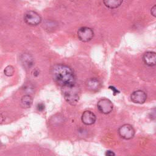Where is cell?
I'll list each match as a JSON object with an SVG mask.
<instances>
[{
  "label": "cell",
  "instance_id": "cell-10",
  "mask_svg": "<svg viewBox=\"0 0 156 156\" xmlns=\"http://www.w3.org/2000/svg\"><path fill=\"white\" fill-rule=\"evenodd\" d=\"M86 85L91 91H98L101 87V83L96 78H90L87 80Z\"/></svg>",
  "mask_w": 156,
  "mask_h": 156
},
{
  "label": "cell",
  "instance_id": "cell-14",
  "mask_svg": "<svg viewBox=\"0 0 156 156\" xmlns=\"http://www.w3.org/2000/svg\"><path fill=\"white\" fill-rule=\"evenodd\" d=\"M14 72H15V70H14V68L12 66H7L4 71V74L8 77H10V76H12L14 74Z\"/></svg>",
  "mask_w": 156,
  "mask_h": 156
},
{
  "label": "cell",
  "instance_id": "cell-18",
  "mask_svg": "<svg viewBox=\"0 0 156 156\" xmlns=\"http://www.w3.org/2000/svg\"><path fill=\"white\" fill-rule=\"evenodd\" d=\"M109 88H110V89H112V90L113 91V92L115 93L116 94H117V93H119V91H118V90H116L115 87H109Z\"/></svg>",
  "mask_w": 156,
  "mask_h": 156
},
{
  "label": "cell",
  "instance_id": "cell-11",
  "mask_svg": "<svg viewBox=\"0 0 156 156\" xmlns=\"http://www.w3.org/2000/svg\"><path fill=\"white\" fill-rule=\"evenodd\" d=\"M20 60L24 67L30 68L34 65V60L32 56L28 54H23L21 55Z\"/></svg>",
  "mask_w": 156,
  "mask_h": 156
},
{
  "label": "cell",
  "instance_id": "cell-17",
  "mask_svg": "<svg viewBox=\"0 0 156 156\" xmlns=\"http://www.w3.org/2000/svg\"><path fill=\"white\" fill-rule=\"evenodd\" d=\"M151 14L154 16H155V14H156V10H155V5H154L152 9H151Z\"/></svg>",
  "mask_w": 156,
  "mask_h": 156
},
{
  "label": "cell",
  "instance_id": "cell-13",
  "mask_svg": "<svg viewBox=\"0 0 156 156\" xmlns=\"http://www.w3.org/2000/svg\"><path fill=\"white\" fill-rule=\"evenodd\" d=\"M33 102V99L30 95L26 94L22 97L21 99V105L23 108H27L31 107Z\"/></svg>",
  "mask_w": 156,
  "mask_h": 156
},
{
  "label": "cell",
  "instance_id": "cell-19",
  "mask_svg": "<svg viewBox=\"0 0 156 156\" xmlns=\"http://www.w3.org/2000/svg\"><path fill=\"white\" fill-rule=\"evenodd\" d=\"M4 120V118L3 116H2V115H0V122H2Z\"/></svg>",
  "mask_w": 156,
  "mask_h": 156
},
{
  "label": "cell",
  "instance_id": "cell-2",
  "mask_svg": "<svg viewBox=\"0 0 156 156\" xmlns=\"http://www.w3.org/2000/svg\"><path fill=\"white\" fill-rule=\"evenodd\" d=\"M62 91L66 101L69 104L76 105L80 97V89L76 84L62 87Z\"/></svg>",
  "mask_w": 156,
  "mask_h": 156
},
{
  "label": "cell",
  "instance_id": "cell-20",
  "mask_svg": "<svg viewBox=\"0 0 156 156\" xmlns=\"http://www.w3.org/2000/svg\"><path fill=\"white\" fill-rule=\"evenodd\" d=\"M1 142H0V147H1Z\"/></svg>",
  "mask_w": 156,
  "mask_h": 156
},
{
  "label": "cell",
  "instance_id": "cell-7",
  "mask_svg": "<svg viewBox=\"0 0 156 156\" xmlns=\"http://www.w3.org/2000/svg\"><path fill=\"white\" fill-rule=\"evenodd\" d=\"M147 98L146 93L142 90H136L133 91L130 95L131 101L136 104H143Z\"/></svg>",
  "mask_w": 156,
  "mask_h": 156
},
{
  "label": "cell",
  "instance_id": "cell-12",
  "mask_svg": "<svg viewBox=\"0 0 156 156\" xmlns=\"http://www.w3.org/2000/svg\"><path fill=\"white\" fill-rule=\"evenodd\" d=\"M123 0H103L105 5L110 9H116L121 5Z\"/></svg>",
  "mask_w": 156,
  "mask_h": 156
},
{
  "label": "cell",
  "instance_id": "cell-3",
  "mask_svg": "<svg viewBox=\"0 0 156 156\" xmlns=\"http://www.w3.org/2000/svg\"><path fill=\"white\" fill-rule=\"evenodd\" d=\"M24 20L26 24L30 26H37L41 21V16L34 11H28L24 16Z\"/></svg>",
  "mask_w": 156,
  "mask_h": 156
},
{
  "label": "cell",
  "instance_id": "cell-1",
  "mask_svg": "<svg viewBox=\"0 0 156 156\" xmlns=\"http://www.w3.org/2000/svg\"><path fill=\"white\" fill-rule=\"evenodd\" d=\"M52 74L55 82L62 87L76 84L75 74L73 69L67 65H55L52 69Z\"/></svg>",
  "mask_w": 156,
  "mask_h": 156
},
{
  "label": "cell",
  "instance_id": "cell-6",
  "mask_svg": "<svg viewBox=\"0 0 156 156\" xmlns=\"http://www.w3.org/2000/svg\"><path fill=\"white\" fill-rule=\"evenodd\" d=\"M97 107L101 113L105 115L110 113L113 108L112 102L106 98L100 99L97 103Z\"/></svg>",
  "mask_w": 156,
  "mask_h": 156
},
{
  "label": "cell",
  "instance_id": "cell-16",
  "mask_svg": "<svg viewBox=\"0 0 156 156\" xmlns=\"http://www.w3.org/2000/svg\"><path fill=\"white\" fill-rule=\"evenodd\" d=\"M105 155H107V156H113V155H115V154L113 151H107Z\"/></svg>",
  "mask_w": 156,
  "mask_h": 156
},
{
  "label": "cell",
  "instance_id": "cell-8",
  "mask_svg": "<svg viewBox=\"0 0 156 156\" xmlns=\"http://www.w3.org/2000/svg\"><path fill=\"white\" fill-rule=\"evenodd\" d=\"M143 60L145 65L148 66H154L156 64V54L155 52L148 51L144 54Z\"/></svg>",
  "mask_w": 156,
  "mask_h": 156
},
{
  "label": "cell",
  "instance_id": "cell-5",
  "mask_svg": "<svg viewBox=\"0 0 156 156\" xmlns=\"http://www.w3.org/2000/svg\"><path fill=\"white\" fill-rule=\"evenodd\" d=\"M118 133L121 138L125 140H130L134 136L135 130L131 125L126 124L119 128Z\"/></svg>",
  "mask_w": 156,
  "mask_h": 156
},
{
  "label": "cell",
  "instance_id": "cell-9",
  "mask_svg": "<svg viewBox=\"0 0 156 156\" xmlns=\"http://www.w3.org/2000/svg\"><path fill=\"white\" fill-rule=\"evenodd\" d=\"M96 118L95 115L91 111H85L82 115L81 120L82 122L85 125H91L94 124L96 121Z\"/></svg>",
  "mask_w": 156,
  "mask_h": 156
},
{
  "label": "cell",
  "instance_id": "cell-4",
  "mask_svg": "<svg viewBox=\"0 0 156 156\" xmlns=\"http://www.w3.org/2000/svg\"><path fill=\"white\" fill-rule=\"evenodd\" d=\"M77 36L79 39L83 42H88L90 41L93 36V30L88 27H80L77 31Z\"/></svg>",
  "mask_w": 156,
  "mask_h": 156
},
{
  "label": "cell",
  "instance_id": "cell-15",
  "mask_svg": "<svg viewBox=\"0 0 156 156\" xmlns=\"http://www.w3.org/2000/svg\"><path fill=\"white\" fill-rule=\"evenodd\" d=\"M37 110L39 111H43L44 109V105L43 103H39L37 106Z\"/></svg>",
  "mask_w": 156,
  "mask_h": 156
}]
</instances>
